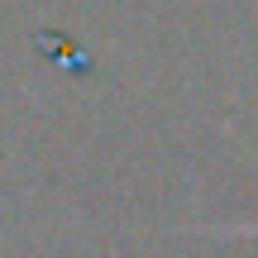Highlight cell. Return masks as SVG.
Instances as JSON below:
<instances>
[{
  "label": "cell",
  "instance_id": "1",
  "mask_svg": "<svg viewBox=\"0 0 258 258\" xmlns=\"http://www.w3.org/2000/svg\"><path fill=\"white\" fill-rule=\"evenodd\" d=\"M239 234H258V225H244V230H239Z\"/></svg>",
  "mask_w": 258,
  "mask_h": 258
}]
</instances>
